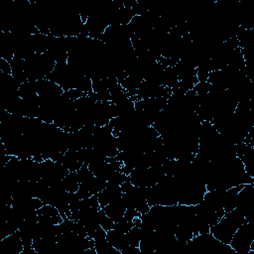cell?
Instances as JSON below:
<instances>
[{
    "mask_svg": "<svg viewBox=\"0 0 254 254\" xmlns=\"http://www.w3.org/2000/svg\"><path fill=\"white\" fill-rule=\"evenodd\" d=\"M254 240V229L251 223L244 222L233 234L230 240V247L236 254H249L251 243Z\"/></svg>",
    "mask_w": 254,
    "mask_h": 254,
    "instance_id": "6da1fadb",
    "label": "cell"
},
{
    "mask_svg": "<svg viewBox=\"0 0 254 254\" xmlns=\"http://www.w3.org/2000/svg\"><path fill=\"white\" fill-rule=\"evenodd\" d=\"M97 220H98L99 225H100L105 231H108V230L114 228L115 222L104 212V210H103L102 208H100V209L97 211Z\"/></svg>",
    "mask_w": 254,
    "mask_h": 254,
    "instance_id": "3957f363",
    "label": "cell"
},
{
    "mask_svg": "<svg viewBox=\"0 0 254 254\" xmlns=\"http://www.w3.org/2000/svg\"><path fill=\"white\" fill-rule=\"evenodd\" d=\"M102 209L116 223L121 218L124 217V213L126 210V204L121 196V197L113 200L106 206H104Z\"/></svg>",
    "mask_w": 254,
    "mask_h": 254,
    "instance_id": "7a4b0ae2",
    "label": "cell"
}]
</instances>
